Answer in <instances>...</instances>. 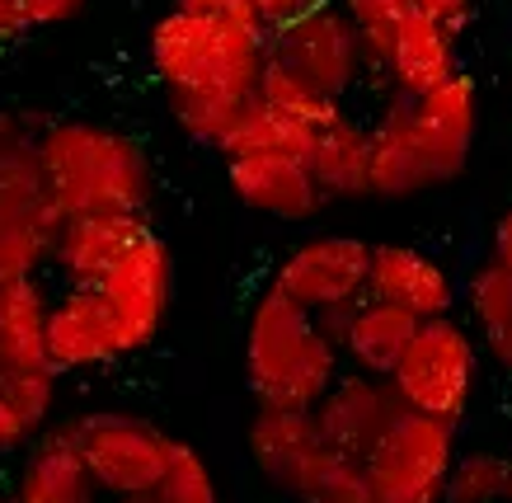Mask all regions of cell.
I'll list each match as a JSON object with an SVG mask.
<instances>
[{
  "instance_id": "6da1fadb",
  "label": "cell",
  "mask_w": 512,
  "mask_h": 503,
  "mask_svg": "<svg viewBox=\"0 0 512 503\" xmlns=\"http://www.w3.org/2000/svg\"><path fill=\"white\" fill-rule=\"evenodd\" d=\"M480 137V90L466 71L423 99L381 104L372 123V198H414L461 179Z\"/></svg>"
},
{
  "instance_id": "7a4b0ae2",
  "label": "cell",
  "mask_w": 512,
  "mask_h": 503,
  "mask_svg": "<svg viewBox=\"0 0 512 503\" xmlns=\"http://www.w3.org/2000/svg\"><path fill=\"white\" fill-rule=\"evenodd\" d=\"M47 198L57 217H146L156 198L151 156L127 132L85 118L38 132Z\"/></svg>"
},
{
  "instance_id": "3957f363",
  "label": "cell",
  "mask_w": 512,
  "mask_h": 503,
  "mask_svg": "<svg viewBox=\"0 0 512 503\" xmlns=\"http://www.w3.org/2000/svg\"><path fill=\"white\" fill-rule=\"evenodd\" d=\"M343 348L329 339L320 315L296 306L268 283L249 306L245 325V386L259 405L315 409L343 377Z\"/></svg>"
},
{
  "instance_id": "277c9868",
  "label": "cell",
  "mask_w": 512,
  "mask_h": 503,
  "mask_svg": "<svg viewBox=\"0 0 512 503\" xmlns=\"http://www.w3.org/2000/svg\"><path fill=\"white\" fill-rule=\"evenodd\" d=\"M151 66L165 85V99H254L268 66V29L212 24V19L184 15L170 5L151 29Z\"/></svg>"
},
{
  "instance_id": "5b68a950",
  "label": "cell",
  "mask_w": 512,
  "mask_h": 503,
  "mask_svg": "<svg viewBox=\"0 0 512 503\" xmlns=\"http://www.w3.org/2000/svg\"><path fill=\"white\" fill-rule=\"evenodd\" d=\"M480 367L484 353L470 325H461L456 315H437V320H423L419 334L409 339L400 367L390 372V386L404 400V409L461 424L480 386Z\"/></svg>"
},
{
  "instance_id": "8992f818",
  "label": "cell",
  "mask_w": 512,
  "mask_h": 503,
  "mask_svg": "<svg viewBox=\"0 0 512 503\" xmlns=\"http://www.w3.org/2000/svg\"><path fill=\"white\" fill-rule=\"evenodd\" d=\"M62 428L76 438L104 499L156 494L165 471H170L174 438L151 419H137V414H123V409H90V414L62 419Z\"/></svg>"
},
{
  "instance_id": "52a82bcc",
  "label": "cell",
  "mask_w": 512,
  "mask_h": 503,
  "mask_svg": "<svg viewBox=\"0 0 512 503\" xmlns=\"http://www.w3.org/2000/svg\"><path fill=\"white\" fill-rule=\"evenodd\" d=\"M456 424L404 409L390 433L367 456L376 503H447V480L456 466Z\"/></svg>"
},
{
  "instance_id": "ba28073f",
  "label": "cell",
  "mask_w": 512,
  "mask_h": 503,
  "mask_svg": "<svg viewBox=\"0 0 512 503\" xmlns=\"http://www.w3.org/2000/svg\"><path fill=\"white\" fill-rule=\"evenodd\" d=\"M372 250L362 236H311L282 254L273 287L311 315L348 311L372 287Z\"/></svg>"
},
{
  "instance_id": "9c48e42d",
  "label": "cell",
  "mask_w": 512,
  "mask_h": 503,
  "mask_svg": "<svg viewBox=\"0 0 512 503\" xmlns=\"http://www.w3.org/2000/svg\"><path fill=\"white\" fill-rule=\"evenodd\" d=\"M170 292H174L170 245L151 226H141L132 245L118 254V264L104 273V283H99V297L109 301L123 353H137L160 334L165 311H170Z\"/></svg>"
},
{
  "instance_id": "30bf717a",
  "label": "cell",
  "mask_w": 512,
  "mask_h": 503,
  "mask_svg": "<svg viewBox=\"0 0 512 503\" xmlns=\"http://www.w3.org/2000/svg\"><path fill=\"white\" fill-rule=\"evenodd\" d=\"M268 57L282 66H292L301 80H311L315 90H325L334 99H348L362 71H367V48H362V33L348 19L339 0L315 10V15L268 29Z\"/></svg>"
},
{
  "instance_id": "8fae6325",
  "label": "cell",
  "mask_w": 512,
  "mask_h": 503,
  "mask_svg": "<svg viewBox=\"0 0 512 503\" xmlns=\"http://www.w3.org/2000/svg\"><path fill=\"white\" fill-rule=\"evenodd\" d=\"M400 414H404V400L395 395L390 377H372V372H353L348 367L334 381V391L315 405V424H320V433H325V442L334 452L367 461Z\"/></svg>"
},
{
  "instance_id": "7c38bea8",
  "label": "cell",
  "mask_w": 512,
  "mask_h": 503,
  "mask_svg": "<svg viewBox=\"0 0 512 503\" xmlns=\"http://www.w3.org/2000/svg\"><path fill=\"white\" fill-rule=\"evenodd\" d=\"M226 184L249 212L273 221H311L329 203L311 174V160L278 156V151H249L226 156Z\"/></svg>"
},
{
  "instance_id": "4fadbf2b",
  "label": "cell",
  "mask_w": 512,
  "mask_h": 503,
  "mask_svg": "<svg viewBox=\"0 0 512 503\" xmlns=\"http://www.w3.org/2000/svg\"><path fill=\"white\" fill-rule=\"evenodd\" d=\"M249 461L282 494H301V485L311 480L315 461L329 452L325 433L315 424V409H273L259 405L249 419Z\"/></svg>"
},
{
  "instance_id": "5bb4252c",
  "label": "cell",
  "mask_w": 512,
  "mask_h": 503,
  "mask_svg": "<svg viewBox=\"0 0 512 503\" xmlns=\"http://www.w3.org/2000/svg\"><path fill=\"white\" fill-rule=\"evenodd\" d=\"M123 358L118 325H113L109 301L99 297V287H66L52 297L47 315V367L52 372H94Z\"/></svg>"
},
{
  "instance_id": "9a60e30c",
  "label": "cell",
  "mask_w": 512,
  "mask_h": 503,
  "mask_svg": "<svg viewBox=\"0 0 512 503\" xmlns=\"http://www.w3.org/2000/svg\"><path fill=\"white\" fill-rule=\"evenodd\" d=\"M320 325L329 330V339L343 348V362L353 372H372V377H390L400 367L404 348L409 339L419 334L423 320H414L409 311L390 306L381 297H367L348 306V311H334V315H320Z\"/></svg>"
},
{
  "instance_id": "2e32d148",
  "label": "cell",
  "mask_w": 512,
  "mask_h": 503,
  "mask_svg": "<svg viewBox=\"0 0 512 503\" xmlns=\"http://www.w3.org/2000/svg\"><path fill=\"white\" fill-rule=\"evenodd\" d=\"M386 76L395 99H423L437 85H447L461 66H456V33L442 29L437 19L409 10L390 33V48L376 66Z\"/></svg>"
},
{
  "instance_id": "e0dca14e",
  "label": "cell",
  "mask_w": 512,
  "mask_h": 503,
  "mask_svg": "<svg viewBox=\"0 0 512 503\" xmlns=\"http://www.w3.org/2000/svg\"><path fill=\"white\" fill-rule=\"evenodd\" d=\"M367 292L390 301V306H400V311H409L414 320L451 315V306L461 297L456 278L437 264L433 254L419 250V245H400V240L372 250V287Z\"/></svg>"
},
{
  "instance_id": "ac0fdd59",
  "label": "cell",
  "mask_w": 512,
  "mask_h": 503,
  "mask_svg": "<svg viewBox=\"0 0 512 503\" xmlns=\"http://www.w3.org/2000/svg\"><path fill=\"white\" fill-rule=\"evenodd\" d=\"M10 503H104L76 438L62 424L43 428L19 461Z\"/></svg>"
},
{
  "instance_id": "d6986e66",
  "label": "cell",
  "mask_w": 512,
  "mask_h": 503,
  "mask_svg": "<svg viewBox=\"0 0 512 503\" xmlns=\"http://www.w3.org/2000/svg\"><path fill=\"white\" fill-rule=\"evenodd\" d=\"M146 217H62L52 236V268L66 287H99L104 273L118 264V254L132 245Z\"/></svg>"
},
{
  "instance_id": "ffe728a7",
  "label": "cell",
  "mask_w": 512,
  "mask_h": 503,
  "mask_svg": "<svg viewBox=\"0 0 512 503\" xmlns=\"http://www.w3.org/2000/svg\"><path fill=\"white\" fill-rule=\"evenodd\" d=\"M311 174L329 203L372 198V127L357 118H339L315 137Z\"/></svg>"
},
{
  "instance_id": "44dd1931",
  "label": "cell",
  "mask_w": 512,
  "mask_h": 503,
  "mask_svg": "<svg viewBox=\"0 0 512 503\" xmlns=\"http://www.w3.org/2000/svg\"><path fill=\"white\" fill-rule=\"evenodd\" d=\"M47 315H52V292L38 278L0 287V362L5 367H47Z\"/></svg>"
},
{
  "instance_id": "7402d4cb",
  "label": "cell",
  "mask_w": 512,
  "mask_h": 503,
  "mask_svg": "<svg viewBox=\"0 0 512 503\" xmlns=\"http://www.w3.org/2000/svg\"><path fill=\"white\" fill-rule=\"evenodd\" d=\"M254 99H259V104H268L273 113H282V118H296V123L315 127V132H325V127H334L339 118H348V113H343V99L325 95V90H315L311 80H301L292 66L273 62V57H268L264 76H259Z\"/></svg>"
},
{
  "instance_id": "603a6c76",
  "label": "cell",
  "mask_w": 512,
  "mask_h": 503,
  "mask_svg": "<svg viewBox=\"0 0 512 503\" xmlns=\"http://www.w3.org/2000/svg\"><path fill=\"white\" fill-rule=\"evenodd\" d=\"M315 127L296 123V118H282V113H273L268 104H249L245 118H240V127H235V137L226 142V151L221 156H249V151H278V156H301L311 160L315 151Z\"/></svg>"
},
{
  "instance_id": "cb8c5ba5",
  "label": "cell",
  "mask_w": 512,
  "mask_h": 503,
  "mask_svg": "<svg viewBox=\"0 0 512 503\" xmlns=\"http://www.w3.org/2000/svg\"><path fill=\"white\" fill-rule=\"evenodd\" d=\"M62 217H0V287L19 278H38L52 264V236Z\"/></svg>"
},
{
  "instance_id": "d4e9b609",
  "label": "cell",
  "mask_w": 512,
  "mask_h": 503,
  "mask_svg": "<svg viewBox=\"0 0 512 503\" xmlns=\"http://www.w3.org/2000/svg\"><path fill=\"white\" fill-rule=\"evenodd\" d=\"M447 503H512V452L498 447L461 452L447 480Z\"/></svg>"
},
{
  "instance_id": "484cf974",
  "label": "cell",
  "mask_w": 512,
  "mask_h": 503,
  "mask_svg": "<svg viewBox=\"0 0 512 503\" xmlns=\"http://www.w3.org/2000/svg\"><path fill=\"white\" fill-rule=\"evenodd\" d=\"M296 503H376L367 461L343 456V452H334V447H329V452L315 461L311 480L301 485Z\"/></svg>"
},
{
  "instance_id": "4316f807",
  "label": "cell",
  "mask_w": 512,
  "mask_h": 503,
  "mask_svg": "<svg viewBox=\"0 0 512 503\" xmlns=\"http://www.w3.org/2000/svg\"><path fill=\"white\" fill-rule=\"evenodd\" d=\"M466 311L484 339L512 330V268H503L498 259H484L466 283Z\"/></svg>"
},
{
  "instance_id": "83f0119b",
  "label": "cell",
  "mask_w": 512,
  "mask_h": 503,
  "mask_svg": "<svg viewBox=\"0 0 512 503\" xmlns=\"http://www.w3.org/2000/svg\"><path fill=\"white\" fill-rule=\"evenodd\" d=\"M57 377L62 372H52V367H5L0 372V391L15 400V409L38 433L57 419Z\"/></svg>"
},
{
  "instance_id": "f1b7e54d",
  "label": "cell",
  "mask_w": 512,
  "mask_h": 503,
  "mask_svg": "<svg viewBox=\"0 0 512 503\" xmlns=\"http://www.w3.org/2000/svg\"><path fill=\"white\" fill-rule=\"evenodd\" d=\"M165 503H221V489H217V475L207 466V456L198 447L174 438V452H170V471L160 480L156 489Z\"/></svg>"
},
{
  "instance_id": "f546056e",
  "label": "cell",
  "mask_w": 512,
  "mask_h": 503,
  "mask_svg": "<svg viewBox=\"0 0 512 503\" xmlns=\"http://www.w3.org/2000/svg\"><path fill=\"white\" fill-rule=\"evenodd\" d=\"M343 10H348V19L357 24V33H362V48H367V66H381V57H386L390 48V33H395V24H400L414 5L409 0H339Z\"/></svg>"
},
{
  "instance_id": "4dcf8cb0",
  "label": "cell",
  "mask_w": 512,
  "mask_h": 503,
  "mask_svg": "<svg viewBox=\"0 0 512 503\" xmlns=\"http://www.w3.org/2000/svg\"><path fill=\"white\" fill-rule=\"evenodd\" d=\"M174 10L198 19H212V24H240V29H264V19L254 10V0H174Z\"/></svg>"
},
{
  "instance_id": "1f68e13d",
  "label": "cell",
  "mask_w": 512,
  "mask_h": 503,
  "mask_svg": "<svg viewBox=\"0 0 512 503\" xmlns=\"http://www.w3.org/2000/svg\"><path fill=\"white\" fill-rule=\"evenodd\" d=\"M33 438H38V428L24 419L15 409V400L0 391V456H19V452H29Z\"/></svg>"
},
{
  "instance_id": "d6a6232c",
  "label": "cell",
  "mask_w": 512,
  "mask_h": 503,
  "mask_svg": "<svg viewBox=\"0 0 512 503\" xmlns=\"http://www.w3.org/2000/svg\"><path fill=\"white\" fill-rule=\"evenodd\" d=\"M334 0H254V10L264 19V29H282V24H296V19L315 15V10H325Z\"/></svg>"
},
{
  "instance_id": "836d02e7",
  "label": "cell",
  "mask_w": 512,
  "mask_h": 503,
  "mask_svg": "<svg viewBox=\"0 0 512 503\" xmlns=\"http://www.w3.org/2000/svg\"><path fill=\"white\" fill-rule=\"evenodd\" d=\"M419 15L437 19L442 29H451L456 38H461V29L470 24V15H475V0H409Z\"/></svg>"
},
{
  "instance_id": "e575fe53",
  "label": "cell",
  "mask_w": 512,
  "mask_h": 503,
  "mask_svg": "<svg viewBox=\"0 0 512 503\" xmlns=\"http://www.w3.org/2000/svg\"><path fill=\"white\" fill-rule=\"evenodd\" d=\"M24 5H29L33 29H57V24H71L90 0H24Z\"/></svg>"
},
{
  "instance_id": "d590c367",
  "label": "cell",
  "mask_w": 512,
  "mask_h": 503,
  "mask_svg": "<svg viewBox=\"0 0 512 503\" xmlns=\"http://www.w3.org/2000/svg\"><path fill=\"white\" fill-rule=\"evenodd\" d=\"M33 24H29V5L24 0H0V43H15L24 38Z\"/></svg>"
},
{
  "instance_id": "8d00e7d4",
  "label": "cell",
  "mask_w": 512,
  "mask_h": 503,
  "mask_svg": "<svg viewBox=\"0 0 512 503\" xmlns=\"http://www.w3.org/2000/svg\"><path fill=\"white\" fill-rule=\"evenodd\" d=\"M489 259H498L503 268H512V207L498 217L494 226V245H489Z\"/></svg>"
},
{
  "instance_id": "74e56055",
  "label": "cell",
  "mask_w": 512,
  "mask_h": 503,
  "mask_svg": "<svg viewBox=\"0 0 512 503\" xmlns=\"http://www.w3.org/2000/svg\"><path fill=\"white\" fill-rule=\"evenodd\" d=\"M104 503H165L160 494H132V499H104Z\"/></svg>"
},
{
  "instance_id": "f35d334b",
  "label": "cell",
  "mask_w": 512,
  "mask_h": 503,
  "mask_svg": "<svg viewBox=\"0 0 512 503\" xmlns=\"http://www.w3.org/2000/svg\"><path fill=\"white\" fill-rule=\"evenodd\" d=\"M0 372H5V362H0Z\"/></svg>"
},
{
  "instance_id": "ab89813d",
  "label": "cell",
  "mask_w": 512,
  "mask_h": 503,
  "mask_svg": "<svg viewBox=\"0 0 512 503\" xmlns=\"http://www.w3.org/2000/svg\"><path fill=\"white\" fill-rule=\"evenodd\" d=\"M5 503H10V499H5Z\"/></svg>"
},
{
  "instance_id": "60d3db41",
  "label": "cell",
  "mask_w": 512,
  "mask_h": 503,
  "mask_svg": "<svg viewBox=\"0 0 512 503\" xmlns=\"http://www.w3.org/2000/svg\"><path fill=\"white\" fill-rule=\"evenodd\" d=\"M0 503H5V499H0Z\"/></svg>"
}]
</instances>
